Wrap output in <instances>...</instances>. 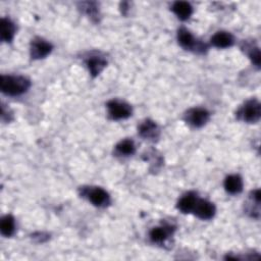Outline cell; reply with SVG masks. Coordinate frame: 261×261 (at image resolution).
<instances>
[{"mask_svg":"<svg viewBox=\"0 0 261 261\" xmlns=\"http://www.w3.org/2000/svg\"><path fill=\"white\" fill-rule=\"evenodd\" d=\"M0 85H2V91L5 94L19 96L29 90L31 82L22 76H3Z\"/></svg>","mask_w":261,"mask_h":261,"instance_id":"cell-1","label":"cell"},{"mask_svg":"<svg viewBox=\"0 0 261 261\" xmlns=\"http://www.w3.org/2000/svg\"><path fill=\"white\" fill-rule=\"evenodd\" d=\"M81 195L97 207H106L110 204L109 194L99 187H83Z\"/></svg>","mask_w":261,"mask_h":261,"instance_id":"cell-2","label":"cell"},{"mask_svg":"<svg viewBox=\"0 0 261 261\" xmlns=\"http://www.w3.org/2000/svg\"><path fill=\"white\" fill-rule=\"evenodd\" d=\"M238 120L246 123H257L261 117V105L258 100H248L236 114Z\"/></svg>","mask_w":261,"mask_h":261,"instance_id":"cell-3","label":"cell"},{"mask_svg":"<svg viewBox=\"0 0 261 261\" xmlns=\"http://www.w3.org/2000/svg\"><path fill=\"white\" fill-rule=\"evenodd\" d=\"M178 40L181 46L187 50H194L197 52H204L207 47L202 42L198 41L191 33L185 28H181L178 32Z\"/></svg>","mask_w":261,"mask_h":261,"instance_id":"cell-4","label":"cell"},{"mask_svg":"<svg viewBox=\"0 0 261 261\" xmlns=\"http://www.w3.org/2000/svg\"><path fill=\"white\" fill-rule=\"evenodd\" d=\"M107 108L110 119L115 121L125 120L132 116V107L124 101L111 100L107 103Z\"/></svg>","mask_w":261,"mask_h":261,"instance_id":"cell-5","label":"cell"},{"mask_svg":"<svg viewBox=\"0 0 261 261\" xmlns=\"http://www.w3.org/2000/svg\"><path fill=\"white\" fill-rule=\"evenodd\" d=\"M210 115L204 108H191L185 115V121L194 128H201L207 124Z\"/></svg>","mask_w":261,"mask_h":261,"instance_id":"cell-6","label":"cell"},{"mask_svg":"<svg viewBox=\"0 0 261 261\" xmlns=\"http://www.w3.org/2000/svg\"><path fill=\"white\" fill-rule=\"evenodd\" d=\"M52 51V45L42 38H35L31 43V56L34 59L46 57Z\"/></svg>","mask_w":261,"mask_h":261,"instance_id":"cell-7","label":"cell"},{"mask_svg":"<svg viewBox=\"0 0 261 261\" xmlns=\"http://www.w3.org/2000/svg\"><path fill=\"white\" fill-rule=\"evenodd\" d=\"M192 212L201 219H211L215 214V206L207 200L198 198Z\"/></svg>","mask_w":261,"mask_h":261,"instance_id":"cell-8","label":"cell"},{"mask_svg":"<svg viewBox=\"0 0 261 261\" xmlns=\"http://www.w3.org/2000/svg\"><path fill=\"white\" fill-rule=\"evenodd\" d=\"M175 232V227L166 225L162 227H157L151 230L150 239L153 243H163L165 242Z\"/></svg>","mask_w":261,"mask_h":261,"instance_id":"cell-9","label":"cell"},{"mask_svg":"<svg viewBox=\"0 0 261 261\" xmlns=\"http://www.w3.org/2000/svg\"><path fill=\"white\" fill-rule=\"evenodd\" d=\"M139 135L148 140H155L159 137V128L151 120L144 121L139 127Z\"/></svg>","mask_w":261,"mask_h":261,"instance_id":"cell-10","label":"cell"},{"mask_svg":"<svg viewBox=\"0 0 261 261\" xmlns=\"http://www.w3.org/2000/svg\"><path fill=\"white\" fill-rule=\"evenodd\" d=\"M86 64H87V67H88L89 71L91 72V74L93 77H96L106 66L107 61L101 56L92 55L86 59Z\"/></svg>","mask_w":261,"mask_h":261,"instance_id":"cell-11","label":"cell"},{"mask_svg":"<svg viewBox=\"0 0 261 261\" xmlns=\"http://www.w3.org/2000/svg\"><path fill=\"white\" fill-rule=\"evenodd\" d=\"M171 10H172L173 13L177 15V17L182 21L188 20L193 13V9H192L191 5L186 3V2L175 3V4H173Z\"/></svg>","mask_w":261,"mask_h":261,"instance_id":"cell-12","label":"cell"},{"mask_svg":"<svg viewBox=\"0 0 261 261\" xmlns=\"http://www.w3.org/2000/svg\"><path fill=\"white\" fill-rule=\"evenodd\" d=\"M211 43L217 48L231 47L234 44V37L228 32H217L211 38Z\"/></svg>","mask_w":261,"mask_h":261,"instance_id":"cell-13","label":"cell"},{"mask_svg":"<svg viewBox=\"0 0 261 261\" xmlns=\"http://www.w3.org/2000/svg\"><path fill=\"white\" fill-rule=\"evenodd\" d=\"M225 188L230 194H239L243 190L242 178L238 175H232L226 178Z\"/></svg>","mask_w":261,"mask_h":261,"instance_id":"cell-14","label":"cell"},{"mask_svg":"<svg viewBox=\"0 0 261 261\" xmlns=\"http://www.w3.org/2000/svg\"><path fill=\"white\" fill-rule=\"evenodd\" d=\"M197 199H198L197 195L193 192H190V193L184 195L180 199V201L178 203V208L184 213H190L193 211V208H194V205H195Z\"/></svg>","mask_w":261,"mask_h":261,"instance_id":"cell-15","label":"cell"},{"mask_svg":"<svg viewBox=\"0 0 261 261\" xmlns=\"http://www.w3.org/2000/svg\"><path fill=\"white\" fill-rule=\"evenodd\" d=\"M16 33L15 24L9 20L4 18L2 20V39L5 42H11L14 39Z\"/></svg>","mask_w":261,"mask_h":261,"instance_id":"cell-16","label":"cell"},{"mask_svg":"<svg viewBox=\"0 0 261 261\" xmlns=\"http://www.w3.org/2000/svg\"><path fill=\"white\" fill-rule=\"evenodd\" d=\"M0 231L5 237H11L14 235L16 231V221L12 215L8 214L3 217L2 222H0Z\"/></svg>","mask_w":261,"mask_h":261,"instance_id":"cell-17","label":"cell"},{"mask_svg":"<svg viewBox=\"0 0 261 261\" xmlns=\"http://www.w3.org/2000/svg\"><path fill=\"white\" fill-rule=\"evenodd\" d=\"M136 151V146L134 142L130 139H126L121 141L117 146H116V152L119 155L122 156H129L133 155Z\"/></svg>","mask_w":261,"mask_h":261,"instance_id":"cell-18","label":"cell"},{"mask_svg":"<svg viewBox=\"0 0 261 261\" xmlns=\"http://www.w3.org/2000/svg\"><path fill=\"white\" fill-rule=\"evenodd\" d=\"M82 11L94 21H97L99 18V11H98L97 5L95 3L82 4Z\"/></svg>","mask_w":261,"mask_h":261,"instance_id":"cell-19","label":"cell"},{"mask_svg":"<svg viewBox=\"0 0 261 261\" xmlns=\"http://www.w3.org/2000/svg\"><path fill=\"white\" fill-rule=\"evenodd\" d=\"M245 49L249 55V57L251 58V60L253 61V63L259 67L260 66V51H259V48L257 46H254L253 45H250V44H247L245 46Z\"/></svg>","mask_w":261,"mask_h":261,"instance_id":"cell-20","label":"cell"}]
</instances>
